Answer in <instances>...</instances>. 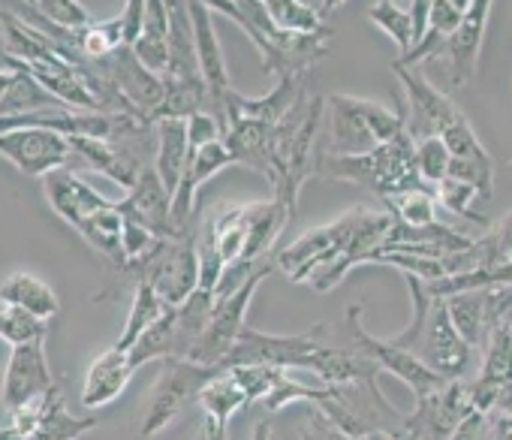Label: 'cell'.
I'll use <instances>...</instances> for the list:
<instances>
[{
	"label": "cell",
	"mask_w": 512,
	"mask_h": 440,
	"mask_svg": "<svg viewBox=\"0 0 512 440\" xmlns=\"http://www.w3.org/2000/svg\"><path fill=\"white\" fill-rule=\"evenodd\" d=\"M389 211L395 214V220L407 227H425L437 220V196L434 190H410V193H398L392 199H386Z\"/></svg>",
	"instance_id": "836d02e7"
},
{
	"label": "cell",
	"mask_w": 512,
	"mask_h": 440,
	"mask_svg": "<svg viewBox=\"0 0 512 440\" xmlns=\"http://www.w3.org/2000/svg\"><path fill=\"white\" fill-rule=\"evenodd\" d=\"M278 260V257H275ZM266 263L260 272H256L247 284H241L232 296L226 299H217L214 302V311H211V320L199 338V344L193 347L190 353V362H199V365H208V368H223V362L229 359L232 347L238 344V335L244 332V317H247V308L260 290L266 284V278L272 275V269H278V263Z\"/></svg>",
	"instance_id": "52a82bcc"
},
{
	"label": "cell",
	"mask_w": 512,
	"mask_h": 440,
	"mask_svg": "<svg viewBox=\"0 0 512 440\" xmlns=\"http://www.w3.org/2000/svg\"><path fill=\"white\" fill-rule=\"evenodd\" d=\"M247 404H253V401H250L247 389L238 383V377H235L229 368H223V371L202 389V395H199L202 413H205L208 419H220V422H229L232 413H238V410L247 407Z\"/></svg>",
	"instance_id": "f1b7e54d"
},
{
	"label": "cell",
	"mask_w": 512,
	"mask_h": 440,
	"mask_svg": "<svg viewBox=\"0 0 512 440\" xmlns=\"http://www.w3.org/2000/svg\"><path fill=\"white\" fill-rule=\"evenodd\" d=\"M0 79H4V91H0V112H4V118H25L37 112L70 109L34 76V70L25 61L13 55L0 58Z\"/></svg>",
	"instance_id": "2e32d148"
},
{
	"label": "cell",
	"mask_w": 512,
	"mask_h": 440,
	"mask_svg": "<svg viewBox=\"0 0 512 440\" xmlns=\"http://www.w3.org/2000/svg\"><path fill=\"white\" fill-rule=\"evenodd\" d=\"M335 332H338L353 350H359L362 356H368L383 374L398 377V380L413 392V398H425V395L437 392V389L446 383V380H443L440 374H434L416 353L395 347L389 338H374L371 332H365V326H362V305H353V308L347 311V317L335 323Z\"/></svg>",
	"instance_id": "5b68a950"
},
{
	"label": "cell",
	"mask_w": 512,
	"mask_h": 440,
	"mask_svg": "<svg viewBox=\"0 0 512 440\" xmlns=\"http://www.w3.org/2000/svg\"><path fill=\"white\" fill-rule=\"evenodd\" d=\"M76 233L100 257H106L115 266V272H124V211L118 208V202H112L109 208L82 220V224L76 227Z\"/></svg>",
	"instance_id": "d4e9b609"
},
{
	"label": "cell",
	"mask_w": 512,
	"mask_h": 440,
	"mask_svg": "<svg viewBox=\"0 0 512 440\" xmlns=\"http://www.w3.org/2000/svg\"><path fill=\"white\" fill-rule=\"evenodd\" d=\"M97 428V419L94 416H73L67 410V401H64V389L52 398L40 428L34 431L31 440H82L88 431Z\"/></svg>",
	"instance_id": "f546056e"
},
{
	"label": "cell",
	"mask_w": 512,
	"mask_h": 440,
	"mask_svg": "<svg viewBox=\"0 0 512 440\" xmlns=\"http://www.w3.org/2000/svg\"><path fill=\"white\" fill-rule=\"evenodd\" d=\"M118 208L133 217L136 224H142L145 230H151L160 239H175V227H172V193L163 187L160 175L154 166H148L136 187L127 193L124 202H118Z\"/></svg>",
	"instance_id": "ffe728a7"
},
{
	"label": "cell",
	"mask_w": 512,
	"mask_h": 440,
	"mask_svg": "<svg viewBox=\"0 0 512 440\" xmlns=\"http://www.w3.org/2000/svg\"><path fill=\"white\" fill-rule=\"evenodd\" d=\"M359 208H350L347 214H341L338 220L317 230H308L305 236H299L290 248L278 251V269L293 281V284H308L320 269H326L329 263H335L344 248L350 245L356 224H359Z\"/></svg>",
	"instance_id": "ba28073f"
},
{
	"label": "cell",
	"mask_w": 512,
	"mask_h": 440,
	"mask_svg": "<svg viewBox=\"0 0 512 440\" xmlns=\"http://www.w3.org/2000/svg\"><path fill=\"white\" fill-rule=\"evenodd\" d=\"M133 374H136V365H133L127 350L112 347V350L100 353L88 365V374H85V383H82V407L100 410V407L112 404L130 386Z\"/></svg>",
	"instance_id": "7402d4cb"
},
{
	"label": "cell",
	"mask_w": 512,
	"mask_h": 440,
	"mask_svg": "<svg viewBox=\"0 0 512 440\" xmlns=\"http://www.w3.org/2000/svg\"><path fill=\"white\" fill-rule=\"evenodd\" d=\"M392 73L401 82L404 91V112H407V133L419 142L428 136H443V130L458 121L464 112L455 106L452 97H446L440 88H434L428 79L419 76V70H407L392 64Z\"/></svg>",
	"instance_id": "7c38bea8"
},
{
	"label": "cell",
	"mask_w": 512,
	"mask_h": 440,
	"mask_svg": "<svg viewBox=\"0 0 512 440\" xmlns=\"http://www.w3.org/2000/svg\"><path fill=\"white\" fill-rule=\"evenodd\" d=\"M145 7H148V0H127L124 10L118 13L127 49H133L142 40V34H145Z\"/></svg>",
	"instance_id": "f35d334b"
},
{
	"label": "cell",
	"mask_w": 512,
	"mask_h": 440,
	"mask_svg": "<svg viewBox=\"0 0 512 440\" xmlns=\"http://www.w3.org/2000/svg\"><path fill=\"white\" fill-rule=\"evenodd\" d=\"M317 175L332 178V181L359 184V187L371 190L374 196H380L383 202L398 193L425 190V181L416 166V139L407 130H401L392 142H386L368 154H359V157L323 154Z\"/></svg>",
	"instance_id": "7a4b0ae2"
},
{
	"label": "cell",
	"mask_w": 512,
	"mask_h": 440,
	"mask_svg": "<svg viewBox=\"0 0 512 440\" xmlns=\"http://www.w3.org/2000/svg\"><path fill=\"white\" fill-rule=\"evenodd\" d=\"M100 70H103L106 79L118 88V94L130 103V109H133L139 118H145V121L154 124V118H157V112H160V106H163V100H166L163 76L151 73V70L136 58V52L127 49V46L118 49L112 58H106V61L100 64Z\"/></svg>",
	"instance_id": "4fadbf2b"
},
{
	"label": "cell",
	"mask_w": 512,
	"mask_h": 440,
	"mask_svg": "<svg viewBox=\"0 0 512 440\" xmlns=\"http://www.w3.org/2000/svg\"><path fill=\"white\" fill-rule=\"evenodd\" d=\"M250 440H275V431H272V422L269 419H260L253 425V437Z\"/></svg>",
	"instance_id": "7bdbcfd3"
},
{
	"label": "cell",
	"mask_w": 512,
	"mask_h": 440,
	"mask_svg": "<svg viewBox=\"0 0 512 440\" xmlns=\"http://www.w3.org/2000/svg\"><path fill=\"white\" fill-rule=\"evenodd\" d=\"M449 317L458 329V335L473 347L482 350L491 329L503 323L512 311V287H494V290H476L446 299Z\"/></svg>",
	"instance_id": "5bb4252c"
},
{
	"label": "cell",
	"mask_w": 512,
	"mask_h": 440,
	"mask_svg": "<svg viewBox=\"0 0 512 440\" xmlns=\"http://www.w3.org/2000/svg\"><path fill=\"white\" fill-rule=\"evenodd\" d=\"M308 97V91H305V79L302 76H284V79H278V85H275V91L272 94H266V97H241L235 88L229 91V97H226V106H223V112H241V115H250V118H260V121H266V124H278L299 100H305Z\"/></svg>",
	"instance_id": "603a6c76"
},
{
	"label": "cell",
	"mask_w": 512,
	"mask_h": 440,
	"mask_svg": "<svg viewBox=\"0 0 512 440\" xmlns=\"http://www.w3.org/2000/svg\"><path fill=\"white\" fill-rule=\"evenodd\" d=\"M449 163H452V154H449V148H446V142L440 136H428V139L416 142V166H419V175H422L425 187L434 190L446 178Z\"/></svg>",
	"instance_id": "e575fe53"
},
{
	"label": "cell",
	"mask_w": 512,
	"mask_h": 440,
	"mask_svg": "<svg viewBox=\"0 0 512 440\" xmlns=\"http://www.w3.org/2000/svg\"><path fill=\"white\" fill-rule=\"evenodd\" d=\"M55 386L58 383H55L52 368H49L46 338L10 350L7 377H4V410L19 407V404H25L31 398H37V395H46Z\"/></svg>",
	"instance_id": "e0dca14e"
},
{
	"label": "cell",
	"mask_w": 512,
	"mask_h": 440,
	"mask_svg": "<svg viewBox=\"0 0 512 440\" xmlns=\"http://www.w3.org/2000/svg\"><path fill=\"white\" fill-rule=\"evenodd\" d=\"M169 311V305L154 293V287L151 284H136L133 287V302H130V314H127V323H124V329H121V335H118V341H115V347L118 350H133L136 347V341L163 317Z\"/></svg>",
	"instance_id": "83f0119b"
},
{
	"label": "cell",
	"mask_w": 512,
	"mask_h": 440,
	"mask_svg": "<svg viewBox=\"0 0 512 440\" xmlns=\"http://www.w3.org/2000/svg\"><path fill=\"white\" fill-rule=\"evenodd\" d=\"M0 302L7 305H19L31 314H37L40 320H52L61 314V299L55 293V287H49L46 281L28 275V272H16L10 278H4V287H0Z\"/></svg>",
	"instance_id": "484cf974"
},
{
	"label": "cell",
	"mask_w": 512,
	"mask_h": 440,
	"mask_svg": "<svg viewBox=\"0 0 512 440\" xmlns=\"http://www.w3.org/2000/svg\"><path fill=\"white\" fill-rule=\"evenodd\" d=\"M482 440H512V413L509 410H488Z\"/></svg>",
	"instance_id": "60d3db41"
},
{
	"label": "cell",
	"mask_w": 512,
	"mask_h": 440,
	"mask_svg": "<svg viewBox=\"0 0 512 440\" xmlns=\"http://www.w3.org/2000/svg\"><path fill=\"white\" fill-rule=\"evenodd\" d=\"M440 139L446 142V148H449L452 160H470V163H491L488 151L482 148L479 136H476V133H473V127H470L467 115H461L458 121H452V124H449V127L443 130V136H440Z\"/></svg>",
	"instance_id": "d590c367"
},
{
	"label": "cell",
	"mask_w": 512,
	"mask_h": 440,
	"mask_svg": "<svg viewBox=\"0 0 512 440\" xmlns=\"http://www.w3.org/2000/svg\"><path fill=\"white\" fill-rule=\"evenodd\" d=\"M434 196H437V202L443 205V208H449L452 214H458V217H464V220H473V224H482V227H488L491 220L488 217H482L479 211H476V202H482V196H479V190L473 187V184H467V181H458V178H443L437 187H434Z\"/></svg>",
	"instance_id": "d6a6232c"
},
{
	"label": "cell",
	"mask_w": 512,
	"mask_h": 440,
	"mask_svg": "<svg viewBox=\"0 0 512 440\" xmlns=\"http://www.w3.org/2000/svg\"><path fill=\"white\" fill-rule=\"evenodd\" d=\"M34 7L40 10L43 19H49L64 31H85L91 25L88 10L82 4H73V0H37Z\"/></svg>",
	"instance_id": "8d00e7d4"
},
{
	"label": "cell",
	"mask_w": 512,
	"mask_h": 440,
	"mask_svg": "<svg viewBox=\"0 0 512 440\" xmlns=\"http://www.w3.org/2000/svg\"><path fill=\"white\" fill-rule=\"evenodd\" d=\"M482 428H485V413L473 407V410L464 416V422L452 431L449 440H482Z\"/></svg>",
	"instance_id": "b9f144b4"
},
{
	"label": "cell",
	"mask_w": 512,
	"mask_h": 440,
	"mask_svg": "<svg viewBox=\"0 0 512 440\" xmlns=\"http://www.w3.org/2000/svg\"><path fill=\"white\" fill-rule=\"evenodd\" d=\"M368 19L398 46L401 55L413 49V19H410V4H389L380 0L368 10Z\"/></svg>",
	"instance_id": "1f68e13d"
},
{
	"label": "cell",
	"mask_w": 512,
	"mask_h": 440,
	"mask_svg": "<svg viewBox=\"0 0 512 440\" xmlns=\"http://www.w3.org/2000/svg\"><path fill=\"white\" fill-rule=\"evenodd\" d=\"M401 130H407L404 103L398 109H386L374 100L329 94L326 97V139L323 154L332 157H359L386 142H392Z\"/></svg>",
	"instance_id": "3957f363"
},
{
	"label": "cell",
	"mask_w": 512,
	"mask_h": 440,
	"mask_svg": "<svg viewBox=\"0 0 512 440\" xmlns=\"http://www.w3.org/2000/svg\"><path fill=\"white\" fill-rule=\"evenodd\" d=\"M223 368H208L190 359H169L163 362V371L157 377V386L148 398L142 425H139V440H151L160 431H166L175 416L184 413V407H190L193 401L199 404L202 389L220 374Z\"/></svg>",
	"instance_id": "8992f818"
},
{
	"label": "cell",
	"mask_w": 512,
	"mask_h": 440,
	"mask_svg": "<svg viewBox=\"0 0 512 440\" xmlns=\"http://www.w3.org/2000/svg\"><path fill=\"white\" fill-rule=\"evenodd\" d=\"M208 10L235 22L247 34V40L256 46V52H260L263 70L275 73L278 79L284 76L305 79L308 70L320 64L329 52V40H332L329 28L317 34L281 31L266 10V0H217V4H208Z\"/></svg>",
	"instance_id": "6da1fadb"
},
{
	"label": "cell",
	"mask_w": 512,
	"mask_h": 440,
	"mask_svg": "<svg viewBox=\"0 0 512 440\" xmlns=\"http://www.w3.org/2000/svg\"><path fill=\"white\" fill-rule=\"evenodd\" d=\"M190 19H193V34H196V55H199V70L211 97V115L220 121V127H226V97L232 91L229 85V70L223 61V46L217 40L214 31V13L208 10V4H199V0H190Z\"/></svg>",
	"instance_id": "9a60e30c"
},
{
	"label": "cell",
	"mask_w": 512,
	"mask_h": 440,
	"mask_svg": "<svg viewBox=\"0 0 512 440\" xmlns=\"http://www.w3.org/2000/svg\"><path fill=\"white\" fill-rule=\"evenodd\" d=\"M473 410V380H446L437 392L416 398L413 413H407L404 431L413 440H449L452 431Z\"/></svg>",
	"instance_id": "9c48e42d"
},
{
	"label": "cell",
	"mask_w": 512,
	"mask_h": 440,
	"mask_svg": "<svg viewBox=\"0 0 512 440\" xmlns=\"http://www.w3.org/2000/svg\"><path fill=\"white\" fill-rule=\"evenodd\" d=\"M305 431L311 434V440H365V437H353L347 431H341L335 422H329L317 407L308 410V422H305Z\"/></svg>",
	"instance_id": "ab89813d"
},
{
	"label": "cell",
	"mask_w": 512,
	"mask_h": 440,
	"mask_svg": "<svg viewBox=\"0 0 512 440\" xmlns=\"http://www.w3.org/2000/svg\"><path fill=\"white\" fill-rule=\"evenodd\" d=\"M434 374H440L443 380H461L467 377V368L473 365V347L458 335L446 299H434L431 314L425 320V329L419 335V344L413 350Z\"/></svg>",
	"instance_id": "8fae6325"
},
{
	"label": "cell",
	"mask_w": 512,
	"mask_h": 440,
	"mask_svg": "<svg viewBox=\"0 0 512 440\" xmlns=\"http://www.w3.org/2000/svg\"><path fill=\"white\" fill-rule=\"evenodd\" d=\"M338 4H308V0H266V10L281 31L290 34H317L326 31V19Z\"/></svg>",
	"instance_id": "4316f807"
},
{
	"label": "cell",
	"mask_w": 512,
	"mask_h": 440,
	"mask_svg": "<svg viewBox=\"0 0 512 440\" xmlns=\"http://www.w3.org/2000/svg\"><path fill=\"white\" fill-rule=\"evenodd\" d=\"M157 130V151H154V169L163 181V187L175 196L184 169H187V157H190V145H187V121L178 118H163L154 124Z\"/></svg>",
	"instance_id": "cb8c5ba5"
},
{
	"label": "cell",
	"mask_w": 512,
	"mask_h": 440,
	"mask_svg": "<svg viewBox=\"0 0 512 440\" xmlns=\"http://www.w3.org/2000/svg\"><path fill=\"white\" fill-rule=\"evenodd\" d=\"M49 335V320H40L37 314L0 302V338L10 347H22L31 341H43Z\"/></svg>",
	"instance_id": "4dcf8cb0"
},
{
	"label": "cell",
	"mask_w": 512,
	"mask_h": 440,
	"mask_svg": "<svg viewBox=\"0 0 512 440\" xmlns=\"http://www.w3.org/2000/svg\"><path fill=\"white\" fill-rule=\"evenodd\" d=\"M0 154L19 172L31 178H46L73 160V139L46 127H16L0 133Z\"/></svg>",
	"instance_id": "30bf717a"
},
{
	"label": "cell",
	"mask_w": 512,
	"mask_h": 440,
	"mask_svg": "<svg viewBox=\"0 0 512 440\" xmlns=\"http://www.w3.org/2000/svg\"><path fill=\"white\" fill-rule=\"evenodd\" d=\"M196 239H199V230L175 236V239H160L157 251L127 278H133V284H151L154 293L169 308L184 305L196 290H202Z\"/></svg>",
	"instance_id": "277c9868"
},
{
	"label": "cell",
	"mask_w": 512,
	"mask_h": 440,
	"mask_svg": "<svg viewBox=\"0 0 512 440\" xmlns=\"http://www.w3.org/2000/svg\"><path fill=\"white\" fill-rule=\"evenodd\" d=\"M199 440H202V437H199Z\"/></svg>",
	"instance_id": "f6af8a7d"
},
{
	"label": "cell",
	"mask_w": 512,
	"mask_h": 440,
	"mask_svg": "<svg viewBox=\"0 0 512 440\" xmlns=\"http://www.w3.org/2000/svg\"><path fill=\"white\" fill-rule=\"evenodd\" d=\"M302 440H311V434H308V431H302Z\"/></svg>",
	"instance_id": "ee69618b"
},
{
	"label": "cell",
	"mask_w": 512,
	"mask_h": 440,
	"mask_svg": "<svg viewBox=\"0 0 512 440\" xmlns=\"http://www.w3.org/2000/svg\"><path fill=\"white\" fill-rule=\"evenodd\" d=\"M272 133L275 127L250 118L241 112H226V127H223V142L232 151L235 163L260 172L266 181H272Z\"/></svg>",
	"instance_id": "d6986e66"
},
{
	"label": "cell",
	"mask_w": 512,
	"mask_h": 440,
	"mask_svg": "<svg viewBox=\"0 0 512 440\" xmlns=\"http://www.w3.org/2000/svg\"><path fill=\"white\" fill-rule=\"evenodd\" d=\"M470 10V0H434L431 4V19H428V31H437L440 37H452L464 16Z\"/></svg>",
	"instance_id": "74e56055"
},
{
	"label": "cell",
	"mask_w": 512,
	"mask_h": 440,
	"mask_svg": "<svg viewBox=\"0 0 512 440\" xmlns=\"http://www.w3.org/2000/svg\"><path fill=\"white\" fill-rule=\"evenodd\" d=\"M488 16H491L488 0H470V10H467L461 28L446 40L443 58H446V73H449L452 88H464L479 67V52H482L485 28H488Z\"/></svg>",
	"instance_id": "ac0fdd59"
},
{
	"label": "cell",
	"mask_w": 512,
	"mask_h": 440,
	"mask_svg": "<svg viewBox=\"0 0 512 440\" xmlns=\"http://www.w3.org/2000/svg\"><path fill=\"white\" fill-rule=\"evenodd\" d=\"M43 190H46V199L55 208V214L64 217L73 230L82 224V220H88L91 214H97V211L112 205L79 172H70V169H58V172L46 175L43 178Z\"/></svg>",
	"instance_id": "44dd1931"
}]
</instances>
